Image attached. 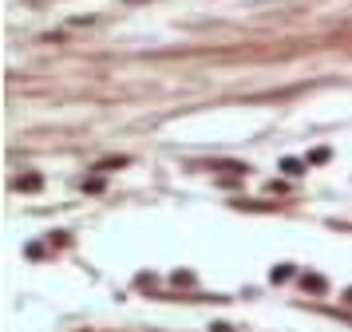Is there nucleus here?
<instances>
[{
    "instance_id": "f03ea898",
    "label": "nucleus",
    "mask_w": 352,
    "mask_h": 332,
    "mask_svg": "<svg viewBox=\"0 0 352 332\" xmlns=\"http://www.w3.org/2000/svg\"><path fill=\"white\" fill-rule=\"evenodd\" d=\"M281 170H289V174H297V170H301V162H297V158H285V162H281Z\"/></svg>"
},
{
    "instance_id": "f257e3e1",
    "label": "nucleus",
    "mask_w": 352,
    "mask_h": 332,
    "mask_svg": "<svg viewBox=\"0 0 352 332\" xmlns=\"http://www.w3.org/2000/svg\"><path fill=\"white\" fill-rule=\"evenodd\" d=\"M16 186H20V190H40V178H36V174H32V178H20Z\"/></svg>"
}]
</instances>
